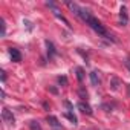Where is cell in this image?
Here are the masks:
<instances>
[{
    "label": "cell",
    "instance_id": "obj_11",
    "mask_svg": "<svg viewBox=\"0 0 130 130\" xmlns=\"http://www.w3.org/2000/svg\"><path fill=\"white\" fill-rule=\"evenodd\" d=\"M90 81H92L93 86H98V84H100V78H98L96 72H90Z\"/></svg>",
    "mask_w": 130,
    "mask_h": 130
},
{
    "label": "cell",
    "instance_id": "obj_8",
    "mask_svg": "<svg viewBox=\"0 0 130 130\" xmlns=\"http://www.w3.org/2000/svg\"><path fill=\"white\" fill-rule=\"evenodd\" d=\"M44 43H46V47H47V54H49V57H54V55H57V51H55V46H54V43H52V41H49V40H46Z\"/></svg>",
    "mask_w": 130,
    "mask_h": 130
},
{
    "label": "cell",
    "instance_id": "obj_1",
    "mask_svg": "<svg viewBox=\"0 0 130 130\" xmlns=\"http://www.w3.org/2000/svg\"><path fill=\"white\" fill-rule=\"evenodd\" d=\"M87 25H89V26H90V28H92V29H93L96 34H98V35H103V37H106V38H112V35L107 32V29H106V28L101 25V22H100L98 19H95L93 15L89 19ZM112 40H113V38H112Z\"/></svg>",
    "mask_w": 130,
    "mask_h": 130
},
{
    "label": "cell",
    "instance_id": "obj_12",
    "mask_svg": "<svg viewBox=\"0 0 130 130\" xmlns=\"http://www.w3.org/2000/svg\"><path fill=\"white\" fill-rule=\"evenodd\" d=\"M112 83H110V86H112V89L113 90H118V87H119V80L116 78V77H112V80H110Z\"/></svg>",
    "mask_w": 130,
    "mask_h": 130
},
{
    "label": "cell",
    "instance_id": "obj_17",
    "mask_svg": "<svg viewBox=\"0 0 130 130\" xmlns=\"http://www.w3.org/2000/svg\"><path fill=\"white\" fill-rule=\"evenodd\" d=\"M80 95L83 98H87V92H84V89H80Z\"/></svg>",
    "mask_w": 130,
    "mask_h": 130
},
{
    "label": "cell",
    "instance_id": "obj_10",
    "mask_svg": "<svg viewBox=\"0 0 130 130\" xmlns=\"http://www.w3.org/2000/svg\"><path fill=\"white\" fill-rule=\"evenodd\" d=\"M64 116H66V118H68V119H69V121L74 124V125L77 124V116H75L72 112H64Z\"/></svg>",
    "mask_w": 130,
    "mask_h": 130
},
{
    "label": "cell",
    "instance_id": "obj_4",
    "mask_svg": "<svg viewBox=\"0 0 130 130\" xmlns=\"http://www.w3.org/2000/svg\"><path fill=\"white\" fill-rule=\"evenodd\" d=\"M9 55H11L12 61H15V63L22 61V54H20L19 49H15V47H9Z\"/></svg>",
    "mask_w": 130,
    "mask_h": 130
},
{
    "label": "cell",
    "instance_id": "obj_2",
    "mask_svg": "<svg viewBox=\"0 0 130 130\" xmlns=\"http://www.w3.org/2000/svg\"><path fill=\"white\" fill-rule=\"evenodd\" d=\"M2 118H3V121H5L6 124H9V125H14V122H15V118H14L12 112H11L9 109H6V107L2 110Z\"/></svg>",
    "mask_w": 130,
    "mask_h": 130
},
{
    "label": "cell",
    "instance_id": "obj_5",
    "mask_svg": "<svg viewBox=\"0 0 130 130\" xmlns=\"http://www.w3.org/2000/svg\"><path fill=\"white\" fill-rule=\"evenodd\" d=\"M78 109H80L83 113H86V115H92V107H90L87 103H84V101H80V103H78Z\"/></svg>",
    "mask_w": 130,
    "mask_h": 130
},
{
    "label": "cell",
    "instance_id": "obj_3",
    "mask_svg": "<svg viewBox=\"0 0 130 130\" xmlns=\"http://www.w3.org/2000/svg\"><path fill=\"white\" fill-rule=\"evenodd\" d=\"M46 121L49 122V125L52 127V130H63V127H61V124L58 122L57 116H54V115H49V116L46 118Z\"/></svg>",
    "mask_w": 130,
    "mask_h": 130
},
{
    "label": "cell",
    "instance_id": "obj_9",
    "mask_svg": "<svg viewBox=\"0 0 130 130\" xmlns=\"http://www.w3.org/2000/svg\"><path fill=\"white\" fill-rule=\"evenodd\" d=\"M29 128H31V130H41V125H40L38 121L32 119V121H29Z\"/></svg>",
    "mask_w": 130,
    "mask_h": 130
},
{
    "label": "cell",
    "instance_id": "obj_15",
    "mask_svg": "<svg viewBox=\"0 0 130 130\" xmlns=\"http://www.w3.org/2000/svg\"><path fill=\"white\" fill-rule=\"evenodd\" d=\"M58 83L63 86H68V78L66 77H58Z\"/></svg>",
    "mask_w": 130,
    "mask_h": 130
},
{
    "label": "cell",
    "instance_id": "obj_14",
    "mask_svg": "<svg viewBox=\"0 0 130 130\" xmlns=\"http://www.w3.org/2000/svg\"><path fill=\"white\" fill-rule=\"evenodd\" d=\"M77 77H78V81H83V78H84V71H83V68H77Z\"/></svg>",
    "mask_w": 130,
    "mask_h": 130
},
{
    "label": "cell",
    "instance_id": "obj_7",
    "mask_svg": "<svg viewBox=\"0 0 130 130\" xmlns=\"http://www.w3.org/2000/svg\"><path fill=\"white\" fill-rule=\"evenodd\" d=\"M119 19H121V25H127L128 23V17H127V11L124 6H121V11H119Z\"/></svg>",
    "mask_w": 130,
    "mask_h": 130
},
{
    "label": "cell",
    "instance_id": "obj_6",
    "mask_svg": "<svg viewBox=\"0 0 130 130\" xmlns=\"http://www.w3.org/2000/svg\"><path fill=\"white\" fill-rule=\"evenodd\" d=\"M66 5H68V8H69L75 15H80V12H81V9H83V8H80L77 3H72V2H66Z\"/></svg>",
    "mask_w": 130,
    "mask_h": 130
},
{
    "label": "cell",
    "instance_id": "obj_16",
    "mask_svg": "<svg viewBox=\"0 0 130 130\" xmlns=\"http://www.w3.org/2000/svg\"><path fill=\"white\" fill-rule=\"evenodd\" d=\"M124 64H125V68L130 71V58H125V61H124Z\"/></svg>",
    "mask_w": 130,
    "mask_h": 130
},
{
    "label": "cell",
    "instance_id": "obj_19",
    "mask_svg": "<svg viewBox=\"0 0 130 130\" xmlns=\"http://www.w3.org/2000/svg\"><path fill=\"white\" fill-rule=\"evenodd\" d=\"M128 89H130V86H128Z\"/></svg>",
    "mask_w": 130,
    "mask_h": 130
},
{
    "label": "cell",
    "instance_id": "obj_18",
    "mask_svg": "<svg viewBox=\"0 0 130 130\" xmlns=\"http://www.w3.org/2000/svg\"><path fill=\"white\" fill-rule=\"evenodd\" d=\"M2 81H3V83L6 81V74H5V71H2Z\"/></svg>",
    "mask_w": 130,
    "mask_h": 130
},
{
    "label": "cell",
    "instance_id": "obj_13",
    "mask_svg": "<svg viewBox=\"0 0 130 130\" xmlns=\"http://www.w3.org/2000/svg\"><path fill=\"white\" fill-rule=\"evenodd\" d=\"M0 28H2L0 37H5V34H6V25H5V20H3V19H0Z\"/></svg>",
    "mask_w": 130,
    "mask_h": 130
}]
</instances>
